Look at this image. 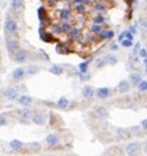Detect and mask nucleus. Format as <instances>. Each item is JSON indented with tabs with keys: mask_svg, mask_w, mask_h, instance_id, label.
<instances>
[{
	"mask_svg": "<svg viewBox=\"0 0 147 156\" xmlns=\"http://www.w3.org/2000/svg\"><path fill=\"white\" fill-rule=\"evenodd\" d=\"M36 71H38V68H36L35 66H32V67L29 66L28 70H25V75H27V74H28V75H32V74H35Z\"/></svg>",
	"mask_w": 147,
	"mask_h": 156,
	"instance_id": "obj_31",
	"label": "nucleus"
},
{
	"mask_svg": "<svg viewBox=\"0 0 147 156\" xmlns=\"http://www.w3.org/2000/svg\"><path fill=\"white\" fill-rule=\"evenodd\" d=\"M81 95L84 98H88V99H90V98H92V95H94V89H92V87H84L83 88V91H81Z\"/></svg>",
	"mask_w": 147,
	"mask_h": 156,
	"instance_id": "obj_17",
	"label": "nucleus"
},
{
	"mask_svg": "<svg viewBox=\"0 0 147 156\" xmlns=\"http://www.w3.org/2000/svg\"><path fill=\"white\" fill-rule=\"evenodd\" d=\"M69 34H70V38H72L73 41H78V39L81 38V31L78 28H72L69 31Z\"/></svg>",
	"mask_w": 147,
	"mask_h": 156,
	"instance_id": "obj_14",
	"label": "nucleus"
},
{
	"mask_svg": "<svg viewBox=\"0 0 147 156\" xmlns=\"http://www.w3.org/2000/svg\"><path fill=\"white\" fill-rule=\"evenodd\" d=\"M95 24H98V23H104V21H105V20H104V17H102V16H95Z\"/></svg>",
	"mask_w": 147,
	"mask_h": 156,
	"instance_id": "obj_37",
	"label": "nucleus"
},
{
	"mask_svg": "<svg viewBox=\"0 0 147 156\" xmlns=\"http://www.w3.org/2000/svg\"><path fill=\"white\" fill-rule=\"evenodd\" d=\"M95 9H97L98 11H105V6H102V4H97Z\"/></svg>",
	"mask_w": 147,
	"mask_h": 156,
	"instance_id": "obj_40",
	"label": "nucleus"
},
{
	"mask_svg": "<svg viewBox=\"0 0 147 156\" xmlns=\"http://www.w3.org/2000/svg\"><path fill=\"white\" fill-rule=\"evenodd\" d=\"M4 96H6L7 99H10V101H13V99H17V98H18V92H17L16 88L9 87L4 89Z\"/></svg>",
	"mask_w": 147,
	"mask_h": 156,
	"instance_id": "obj_8",
	"label": "nucleus"
},
{
	"mask_svg": "<svg viewBox=\"0 0 147 156\" xmlns=\"http://www.w3.org/2000/svg\"><path fill=\"white\" fill-rule=\"evenodd\" d=\"M7 124V117L6 114H0V127H3Z\"/></svg>",
	"mask_w": 147,
	"mask_h": 156,
	"instance_id": "obj_33",
	"label": "nucleus"
},
{
	"mask_svg": "<svg viewBox=\"0 0 147 156\" xmlns=\"http://www.w3.org/2000/svg\"><path fill=\"white\" fill-rule=\"evenodd\" d=\"M42 156H49V155H42Z\"/></svg>",
	"mask_w": 147,
	"mask_h": 156,
	"instance_id": "obj_48",
	"label": "nucleus"
},
{
	"mask_svg": "<svg viewBox=\"0 0 147 156\" xmlns=\"http://www.w3.org/2000/svg\"><path fill=\"white\" fill-rule=\"evenodd\" d=\"M88 78H90V75H85V74H81V80H88Z\"/></svg>",
	"mask_w": 147,
	"mask_h": 156,
	"instance_id": "obj_43",
	"label": "nucleus"
},
{
	"mask_svg": "<svg viewBox=\"0 0 147 156\" xmlns=\"http://www.w3.org/2000/svg\"><path fill=\"white\" fill-rule=\"evenodd\" d=\"M146 71H147V68H146Z\"/></svg>",
	"mask_w": 147,
	"mask_h": 156,
	"instance_id": "obj_49",
	"label": "nucleus"
},
{
	"mask_svg": "<svg viewBox=\"0 0 147 156\" xmlns=\"http://www.w3.org/2000/svg\"><path fill=\"white\" fill-rule=\"evenodd\" d=\"M104 58H105V63H107V64H116L118 63V58L115 55H108V56H105Z\"/></svg>",
	"mask_w": 147,
	"mask_h": 156,
	"instance_id": "obj_22",
	"label": "nucleus"
},
{
	"mask_svg": "<svg viewBox=\"0 0 147 156\" xmlns=\"http://www.w3.org/2000/svg\"><path fill=\"white\" fill-rule=\"evenodd\" d=\"M125 34V39H127V41H133V35H132L129 31H123Z\"/></svg>",
	"mask_w": 147,
	"mask_h": 156,
	"instance_id": "obj_35",
	"label": "nucleus"
},
{
	"mask_svg": "<svg viewBox=\"0 0 147 156\" xmlns=\"http://www.w3.org/2000/svg\"><path fill=\"white\" fill-rule=\"evenodd\" d=\"M32 116H34V113L29 109H24V110L20 112V121L27 124L29 121H32Z\"/></svg>",
	"mask_w": 147,
	"mask_h": 156,
	"instance_id": "obj_4",
	"label": "nucleus"
},
{
	"mask_svg": "<svg viewBox=\"0 0 147 156\" xmlns=\"http://www.w3.org/2000/svg\"><path fill=\"white\" fill-rule=\"evenodd\" d=\"M121 45L123 46V48H130V46H133V41H127V39H123L121 42Z\"/></svg>",
	"mask_w": 147,
	"mask_h": 156,
	"instance_id": "obj_32",
	"label": "nucleus"
},
{
	"mask_svg": "<svg viewBox=\"0 0 147 156\" xmlns=\"http://www.w3.org/2000/svg\"><path fill=\"white\" fill-rule=\"evenodd\" d=\"M32 121L36 124V126H43V124L46 123V117L43 113L36 112V113H34V116H32Z\"/></svg>",
	"mask_w": 147,
	"mask_h": 156,
	"instance_id": "obj_7",
	"label": "nucleus"
},
{
	"mask_svg": "<svg viewBox=\"0 0 147 156\" xmlns=\"http://www.w3.org/2000/svg\"><path fill=\"white\" fill-rule=\"evenodd\" d=\"M90 29H91V32H94L95 35H100V34L102 32V27L100 25V24H92V25L90 27Z\"/></svg>",
	"mask_w": 147,
	"mask_h": 156,
	"instance_id": "obj_24",
	"label": "nucleus"
},
{
	"mask_svg": "<svg viewBox=\"0 0 147 156\" xmlns=\"http://www.w3.org/2000/svg\"><path fill=\"white\" fill-rule=\"evenodd\" d=\"M87 68H88V62H83L78 64V70H80L81 74H85V73H87Z\"/></svg>",
	"mask_w": 147,
	"mask_h": 156,
	"instance_id": "obj_26",
	"label": "nucleus"
},
{
	"mask_svg": "<svg viewBox=\"0 0 147 156\" xmlns=\"http://www.w3.org/2000/svg\"><path fill=\"white\" fill-rule=\"evenodd\" d=\"M141 81V77L139 74H132L130 78H129V84L130 85H139Z\"/></svg>",
	"mask_w": 147,
	"mask_h": 156,
	"instance_id": "obj_19",
	"label": "nucleus"
},
{
	"mask_svg": "<svg viewBox=\"0 0 147 156\" xmlns=\"http://www.w3.org/2000/svg\"><path fill=\"white\" fill-rule=\"evenodd\" d=\"M143 63H144V66H146V68H147V58H144V62H143Z\"/></svg>",
	"mask_w": 147,
	"mask_h": 156,
	"instance_id": "obj_47",
	"label": "nucleus"
},
{
	"mask_svg": "<svg viewBox=\"0 0 147 156\" xmlns=\"http://www.w3.org/2000/svg\"><path fill=\"white\" fill-rule=\"evenodd\" d=\"M59 29H60V32H69V31L72 29V27H70V24H69L67 21H63V23L59 25Z\"/></svg>",
	"mask_w": 147,
	"mask_h": 156,
	"instance_id": "obj_23",
	"label": "nucleus"
},
{
	"mask_svg": "<svg viewBox=\"0 0 147 156\" xmlns=\"http://www.w3.org/2000/svg\"><path fill=\"white\" fill-rule=\"evenodd\" d=\"M4 29H6V32L9 34L10 36H17L18 34V24H17L16 20H13L11 17L7 16L6 18V23H4Z\"/></svg>",
	"mask_w": 147,
	"mask_h": 156,
	"instance_id": "obj_1",
	"label": "nucleus"
},
{
	"mask_svg": "<svg viewBox=\"0 0 147 156\" xmlns=\"http://www.w3.org/2000/svg\"><path fill=\"white\" fill-rule=\"evenodd\" d=\"M23 146H24V144L21 142V141H18V140H13L11 142H10V148H11V149H14V151L21 149Z\"/></svg>",
	"mask_w": 147,
	"mask_h": 156,
	"instance_id": "obj_20",
	"label": "nucleus"
},
{
	"mask_svg": "<svg viewBox=\"0 0 147 156\" xmlns=\"http://www.w3.org/2000/svg\"><path fill=\"white\" fill-rule=\"evenodd\" d=\"M143 151L147 153V141H146V142H144V145H143Z\"/></svg>",
	"mask_w": 147,
	"mask_h": 156,
	"instance_id": "obj_44",
	"label": "nucleus"
},
{
	"mask_svg": "<svg viewBox=\"0 0 147 156\" xmlns=\"http://www.w3.org/2000/svg\"><path fill=\"white\" fill-rule=\"evenodd\" d=\"M45 142L48 144L49 146H56L59 144V138L56 134H49V135L45 138Z\"/></svg>",
	"mask_w": 147,
	"mask_h": 156,
	"instance_id": "obj_11",
	"label": "nucleus"
},
{
	"mask_svg": "<svg viewBox=\"0 0 147 156\" xmlns=\"http://www.w3.org/2000/svg\"><path fill=\"white\" fill-rule=\"evenodd\" d=\"M23 7V0H11L10 3V9L13 11H20V9Z\"/></svg>",
	"mask_w": 147,
	"mask_h": 156,
	"instance_id": "obj_16",
	"label": "nucleus"
},
{
	"mask_svg": "<svg viewBox=\"0 0 147 156\" xmlns=\"http://www.w3.org/2000/svg\"><path fill=\"white\" fill-rule=\"evenodd\" d=\"M118 89H119L121 92H127L129 89H130V84H129V81H126V80L121 81L119 85H118Z\"/></svg>",
	"mask_w": 147,
	"mask_h": 156,
	"instance_id": "obj_18",
	"label": "nucleus"
},
{
	"mask_svg": "<svg viewBox=\"0 0 147 156\" xmlns=\"http://www.w3.org/2000/svg\"><path fill=\"white\" fill-rule=\"evenodd\" d=\"M73 2H74V3H77V4L81 3V0H73Z\"/></svg>",
	"mask_w": 147,
	"mask_h": 156,
	"instance_id": "obj_46",
	"label": "nucleus"
},
{
	"mask_svg": "<svg viewBox=\"0 0 147 156\" xmlns=\"http://www.w3.org/2000/svg\"><path fill=\"white\" fill-rule=\"evenodd\" d=\"M137 88H139L140 92H147V81H143V80H141L140 84L137 85Z\"/></svg>",
	"mask_w": 147,
	"mask_h": 156,
	"instance_id": "obj_28",
	"label": "nucleus"
},
{
	"mask_svg": "<svg viewBox=\"0 0 147 156\" xmlns=\"http://www.w3.org/2000/svg\"><path fill=\"white\" fill-rule=\"evenodd\" d=\"M56 105H58L59 109H62V110H66V109H69V106H70V102H69L67 98H60Z\"/></svg>",
	"mask_w": 147,
	"mask_h": 156,
	"instance_id": "obj_13",
	"label": "nucleus"
},
{
	"mask_svg": "<svg viewBox=\"0 0 147 156\" xmlns=\"http://www.w3.org/2000/svg\"><path fill=\"white\" fill-rule=\"evenodd\" d=\"M139 24H140V27H141V29H143V31H147V20L146 18H141Z\"/></svg>",
	"mask_w": 147,
	"mask_h": 156,
	"instance_id": "obj_34",
	"label": "nucleus"
},
{
	"mask_svg": "<svg viewBox=\"0 0 147 156\" xmlns=\"http://www.w3.org/2000/svg\"><path fill=\"white\" fill-rule=\"evenodd\" d=\"M29 148H32V149H38L39 148V144H36V142H32V144H29Z\"/></svg>",
	"mask_w": 147,
	"mask_h": 156,
	"instance_id": "obj_39",
	"label": "nucleus"
},
{
	"mask_svg": "<svg viewBox=\"0 0 147 156\" xmlns=\"http://www.w3.org/2000/svg\"><path fill=\"white\" fill-rule=\"evenodd\" d=\"M139 55H140V57L147 58V50L146 49H140V50H139Z\"/></svg>",
	"mask_w": 147,
	"mask_h": 156,
	"instance_id": "obj_36",
	"label": "nucleus"
},
{
	"mask_svg": "<svg viewBox=\"0 0 147 156\" xmlns=\"http://www.w3.org/2000/svg\"><path fill=\"white\" fill-rule=\"evenodd\" d=\"M125 153L127 156H139V153H140V145L137 142L127 144L126 148H125Z\"/></svg>",
	"mask_w": 147,
	"mask_h": 156,
	"instance_id": "obj_2",
	"label": "nucleus"
},
{
	"mask_svg": "<svg viewBox=\"0 0 147 156\" xmlns=\"http://www.w3.org/2000/svg\"><path fill=\"white\" fill-rule=\"evenodd\" d=\"M140 130H141L140 126H139V127L134 126V127H132L130 130H129V133H130L132 135H139V134H140Z\"/></svg>",
	"mask_w": 147,
	"mask_h": 156,
	"instance_id": "obj_29",
	"label": "nucleus"
},
{
	"mask_svg": "<svg viewBox=\"0 0 147 156\" xmlns=\"http://www.w3.org/2000/svg\"><path fill=\"white\" fill-rule=\"evenodd\" d=\"M49 73H52L55 75H62L63 74V67L60 64H53L52 67L49 68Z\"/></svg>",
	"mask_w": 147,
	"mask_h": 156,
	"instance_id": "obj_15",
	"label": "nucleus"
},
{
	"mask_svg": "<svg viewBox=\"0 0 147 156\" xmlns=\"http://www.w3.org/2000/svg\"><path fill=\"white\" fill-rule=\"evenodd\" d=\"M13 57L17 63H24V62H27V58H28V52L24 50V49H18Z\"/></svg>",
	"mask_w": 147,
	"mask_h": 156,
	"instance_id": "obj_5",
	"label": "nucleus"
},
{
	"mask_svg": "<svg viewBox=\"0 0 147 156\" xmlns=\"http://www.w3.org/2000/svg\"><path fill=\"white\" fill-rule=\"evenodd\" d=\"M105 64H107V63H105V58L104 57H100V58H97V60H95V67H97V68H102Z\"/></svg>",
	"mask_w": 147,
	"mask_h": 156,
	"instance_id": "obj_27",
	"label": "nucleus"
},
{
	"mask_svg": "<svg viewBox=\"0 0 147 156\" xmlns=\"http://www.w3.org/2000/svg\"><path fill=\"white\" fill-rule=\"evenodd\" d=\"M85 6L84 4H77V6H76V11H77L78 14H84L85 13Z\"/></svg>",
	"mask_w": 147,
	"mask_h": 156,
	"instance_id": "obj_30",
	"label": "nucleus"
},
{
	"mask_svg": "<svg viewBox=\"0 0 147 156\" xmlns=\"http://www.w3.org/2000/svg\"><path fill=\"white\" fill-rule=\"evenodd\" d=\"M111 49H112V50H116L118 46H116V45H111Z\"/></svg>",
	"mask_w": 147,
	"mask_h": 156,
	"instance_id": "obj_45",
	"label": "nucleus"
},
{
	"mask_svg": "<svg viewBox=\"0 0 147 156\" xmlns=\"http://www.w3.org/2000/svg\"><path fill=\"white\" fill-rule=\"evenodd\" d=\"M59 16H60V18H62V20H66V21H67V20H70V17H72V13H70V10L65 9V10H62V11H60V14H59Z\"/></svg>",
	"mask_w": 147,
	"mask_h": 156,
	"instance_id": "obj_25",
	"label": "nucleus"
},
{
	"mask_svg": "<svg viewBox=\"0 0 147 156\" xmlns=\"http://www.w3.org/2000/svg\"><path fill=\"white\" fill-rule=\"evenodd\" d=\"M11 75H13V78L16 80V81H20V80H23V78L25 77V68H23V67L16 68Z\"/></svg>",
	"mask_w": 147,
	"mask_h": 156,
	"instance_id": "obj_10",
	"label": "nucleus"
},
{
	"mask_svg": "<svg viewBox=\"0 0 147 156\" xmlns=\"http://www.w3.org/2000/svg\"><path fill=\"white\" fill-rule=\"evenodd\" d=\"M129 32H130L132 35H134V34H136V27H130V28H129Z\"/></svg>",
	"mask_w": 147,
	"mask_h": 156,
	"instance_id": "obj_41",
	"label": "nucleus"
},
{
	"mask_svg": "<svg viewBox=\"0 0 147 156\" xmlns=\"http://www.w3.org/2000/svg\"><path fill=\"white\" fill-rule=\"evenodd\" d=\"M6 45H7V50H9V53L11 56H14L16 55V52L20 49V43H18V41H17L16 38H7V42H6Z\"/></svg>",
	"mask_w": 147,
	"mask_h": 156,
	"instance_id": "obj_3",
	"label": "nucleus"
},
{
	"mask_svg": "<svg viewBox=\"0 0 147 156\" xmlns=\"http://www.w3.org/2000/svg\"><path fill=\"white\" fill-rule=\"evenodd\" d=\"M140 128H141V130H146L147 131V119H144V120L140 123Z\"/></svg>",
	"mask_w": 147,
	"mask_h": 156,
	"instance_id": "obj_38",
	"label": "nucleus"
},
{
	"mask_svg": "<svg viewBox=\"0 0 147 156\" xmlns=\"http://www.w3.org/2000/svg\"><path fill=\"white\" fill-rule=\"evenodd\" d=\"M139 50H140V45H136V46H134V50H133L134 55H136V53H139Z\"/></svg>",
	"mask_w": 147,
	"mask_h": 156,
	"instance_id": "obj_42",
	"label": "nucleus"
},
{
	"mask_svg": "<svg viewBox=\"0 0 147 156\" xmlns=\"http://www.w3.org/2000/svg\"><path fill=\"white\" fill-rule=\"evenodd\" d=\"M94 113L98 119H107L108 117V109L105 106H95L94 107Z\"/></svg>",
	"mask_w": 147,
	"mask_h": 156,
	"instance_id": "obj_6",
	"label": "nucleus"
},
{
	"mask_svg": "<svg viewBox=\"0 0 147 156\" xmlns=\"http://www.w3.org/2000/svg\"><path fill=\"white\" fill-rule=\"evenodd\" d=\"M95 94H97V96L100 98V99H107V98H109V95H111V89L107 87H102V88H98Z\"/></svg>",
	"mask_w": 147,
	"mask_h": 156,
	"instance_id": "obj_9",
	"label": "nucleus"
},
{
	"mask_svg": "<svg viewBox=\"0 0 147 156\" xmlns=\"http://www.w3.org/2000/svg\"><path fill=\"white\" fill-rule=\"evenodd\" d=\"M114 31L112 29H109V31H102L101 34H100V38L101 39H112L114 38Z\"/></svg>",
	"mask_w": 147,
	"mask_h": 156,
	"instance_id": "obj_21",
	"label": "nucleus"
},
{
	"mask_svg": "<svg viewBox=\"0 0 147 156\" xmlns=\"http://www.w3.org/2000/svg\"><path fill=\"white\" fill-rule=\"evenodd\" d=\"M17 101L21 106H29V105L32 103V98L31 96H27V95H23V96H18L17 98Z\"/></svg>",
	"mask_w": 147,
	"mask_h": 156,
	"instance_id": "obj_12",
	"label": "nucleus"
}]
</instances>
